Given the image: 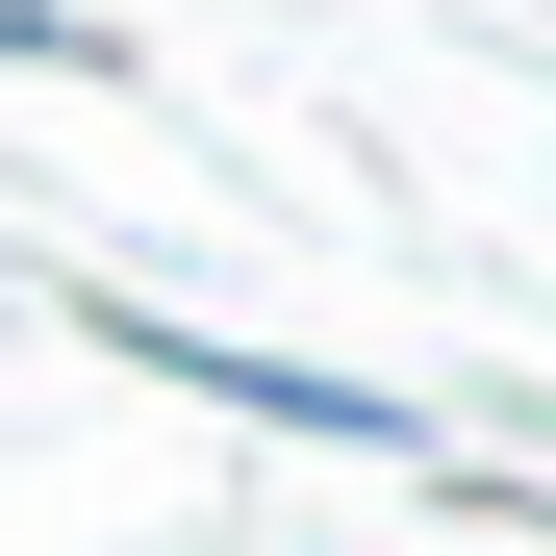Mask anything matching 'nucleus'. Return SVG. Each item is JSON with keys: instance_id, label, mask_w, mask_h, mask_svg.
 I'll list each match as a JSON object with an SVG mask.
<instances>
[{"instance_id": "f257e3e1", "label": "nucleus", "mask_w": 556, "mask_h": 556, "mask_svg": "<svg viewBox=\"0 0 556 556\" xmlns=\"http://www.w3.org/2000/svg\"><path fill=\"white\" fill-rule=\"evenodd\" d=\"M76 329H102L127 380H177V405L278 430V455H354V481H430V506H455V405L354 380V354H253V329H203V304H127V278H76Z\"/></svg>"}, {"instance_id": "f03ea898", "label": "nucleus", "mask_w": 556, "mask_h": 556, "mask_svg": "<svg viewBox=\"0 0 556 556\" xmlns=\"http://www.w3.org/2000/svg\"><path fill=\"white\" fill-rule=\"evenodd\" d=\"M0 76H127V26H76V0H0Z\"/></svg>"}]
</instances>
